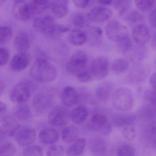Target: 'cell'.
Listing matches in <instances>:
<instances>
[{"label":"cell","instance_id":"obj_1","mask_svg":"<svg viewBox=\"0 0 156 156\" xmlns=\"http://www.w3.org/2000/svg\"><path fill=\"white\" fill-rule=\"evenodd\" d=\"M32 77L38 82L48 83L55 80L57 71L54 66L45 59H37L30 70Z\"/></svg>","mask_w":156,"mask_h":156},{"label":"cell","instance_id":"obj_2","mask_svg":"<svg viewBox=\"0 0 156 156\" xmlns=\"http://www.w3.org/2000/svg\"><path fill=\"white\" fill-rule=\"evenodd\" d=\"M33 26L39 32L49 37H58L67 30L65 25L56 24L54 19L50 15L36 18Z\"/></svg>","mask_w":156,"mask_h":156},{"label":"cell","instance_id":"obj_3","mask_svg":"<svg viewBox=\"0 0 156 156\" xmlns=\"http://www.w3.org/2000/svg\"><path fill=\"white\" fill-rule=\"evenodd\" d=\"M88 59L87 55L83 51H77L69 58L66 69L70 74L77 76L88 70Z\"/></svg>","mask_w":156,"mask_h":156},{"label":"cell","instance_id":"obj_4","mask_svg":"<svg viewBox=\"0 0 156 156\" xmlns=\"http://www.w3.org/2000/svg\"><path fill=\"white\" fill-rule=\"evenodd\" d=\"M35 89V85L31 81H23L12 89L10 93V98L12 102L23 104L29 99Z\"/></svg>","mask_w":156,"mask_h":156},{"label":"cell","instance_id":"obj_5","mask_svg":"<svg viewBox=\"0 0 156 156\" xmlns=\"http://www.w3.org/2000/svg\"><path fill=\"white\" fill-rule=\"evenodd\" d=\"M112 100L113 106L119 111H127L133 106V95L127 88L117 89L113 93Z\"/></svg>","mask_w":156,"mask_h":156},{"label":"cell","instance_id":"obj_6","mask_svg":"<svg viewBox=\"0 0 156 156\" xmlns=\"http://www.w3.org/2000/svg\"><path fill=\"white\" fill-rule=\"evenodd\" d=\"M109 64L108 58L105 56H99L93 60L88 69L93 79L105 78L108 73Z\"/></svg>","mask_w":156,"mask_h":156},{"label":"cell","instance_id":"obj_7","mask_svg":"<svg viewBox=\"0 0 156 156\" xmlns=\"http://www.w3.org/2000/svg\"><path fill=\"white\" fill-rule=\"evenodd\" d=\"M105 33L107 38L113 42H117L128 36V30L124 24L118 21H110L105 27Z\"/></svg>","mask_w":156,"mask_h":156},{"label":"cell","instance_id":"obj_8","mask_svg":"<svg viewBox=\"0 0 156 156\" xmlns=\"http://www.w3.org/2000/svg\"><path fill=\"white\" fill-rule=\"evenodd\" d=\"M90 126L92 129L102 136L109 135L112 130L111 123L104 114L94 115L90 119Z\"/></svg>","mask_w":156,"mask_h":156},{"label":"cell","instance_id":"obj_9","mask_svg":"<svg viewBox=\"0 0 156 156\" xmlns=\"http://www.w3.org/2000/svg\"><path fill=\"white\" fill-rule=\"evenodd\" d=\"M148 73V70L145 66L139 63L136 64L128 73L126 80L130 84H140L146 80Z\"/></svg>","mask_w":156,"mask_h":156},{"label":"cell","instance_id":"obj_10","mask_svg":"<svg viewBox=\"0 0 156 156\" xmlns=\"http://www.w3.org/2000/svg\"><path fill=\"white\" fill-rule=\"evenodd\" d=\"M12 13L14 17L21 21H27L34 16L30 3L23 1H14Z\"/></svg>","mask_w":156,"mask_h":156},{"label":"cell","instance_id":"obj_11","mask_svg":"<svg viewBox=\"0 0 156 156\" xmlns=\"http://www.w3.org/2000/svg\"><path fill=\"white\" fill-rule=\"evenodd\" d=\"M48 120L51 125L54 126H64L68 121V112L62 107H56L49 113Z\"/></svg>","mask_w":156,"mask_h":156},{"label":"cell","instance_id":"obj_12","mask_svg":"<svg viewBox=\"0 0 156 156\" xmlns=\"http://www.w3.org/2000/svg\"><path fill=\"white\" fill-rule=\"evenodd\" d=\"M20 124L15 119L10 116L0 119V135L11 136L17 132Z\"/></svg>","mask_w":156,"mask_h":156},{"label":"cell","instance_id":"obj_13","mask_svg":"<svg viewBox=\"0 0 156 156\" xmlns=\"http://www.w3.org/2000/svg\"><path fill=\"white\" fill-rule=\"evenodd\" d=\"M51 98L44 94H38L34 96L32 100V105L34 110L40 113L47 112L52 105Z\"/></svg>","mask_w":156,"mask_h":156},{"label":"cell","instance_id":"obj_14","mask_svg":"<svg viewBox=\"0 0 156 156\" xmlns=\"http://www.w3.org/2000/svg\"><path fill=\"white\" fill-rule=\"evenodd\" d=\"M132 34L133 40L138 45L144 46L149 40L150 31L147 25L141 23L135 26Z\"/></svg>","mask_w":156,"mask_h":156},{"label":"cell","instance_id":"obj_15","mask_svg":"<svg viewBox=\"0 0 156 156\" xmlns=\"http://www.w3.org/2000/svg\"><path fill=\"white\" fill-rule=\"evenodd\" d=\"M112 15L110 9L104 7L93 8L87 13L89 20L95 23H102L108 20Z\"/></svg>","mask_w":156,"mask_h":156},{"label":"cell","instance_id":"obj_16","mask_svg":"<svg viewBox=\"0 0 156 156\" xmlns=\"http://www.w3.org/2000/svg\"><path fill=\"white\" fill-rule=\"evenodd\" d=\"M30 60V56L27 52H19L12 58L11 67L15 72H20L28 67Z\"/></svg>","mask_w":156,"mask_h":156},{"label":"cell","instance_id":"obj_17","mask_svg":"<svg viewBox=\"0 0 156 156\" xmlns=\"http://www.w3.org/2000/svg\"><path fill=\"white\" fill-rule=\"evenodd\" d=\"M61 98L63 105L67 107H70L79 102V93L74 87L67 86L62 91Z\"/></svg>","mask_w":156,"mask_h":156},{"label":"cell","instance_id":"obj_18","mask_svg":"<svg viewBox=\"0 0 156 156\" xmlns=\"http://www.w3.org/2000/svg\"><path fill=\"white\" fill-rule=\"evenodd\" d=\"M36 137L35 130L27 128L18 131L15 136V140L18 144L22 146H28L33 143Z\"/></svg>","mask_w":156,"mask_h":156},{"label":"cell","instance_id":"obj_19","mask_svg":"<svg viewBox=\"0 0 156 156\" xmlns=\"http://www.w3.org/2000/svg\"><path fill=\"white\" fill-rule=\"evenodd\" d=\"M114 88L111 82H105L100 84L96 90V97L98 101L105 103L108 101Z\"/></svg>","mask_w":156,"mask_h":156},{"label":"cell","instance_id":"obj_20","mask_svg":"<svg viewBox=\"0 0 156 156\" xmlns=\"http://www.w3.org/2000/svg\"><path fill=\"white\" fill-rule=\"evenodd\" d=\"M53 14L58 18L64 17L68 12L69 2L66 0H56L51 2Z\"/></svg>","mask_w":156,"mask_h":156},{"label":"cell","instance_id":"obj_21","mask_svg":"<svg viewBox=\"0 0 156 156\" xmlns=\"http://www.w3.org/2000/svg\"><path fill=\"white\" fill-rule=\"evenodd\" d=\"M89 147L91 152L96 155H101L106 152L107 144L105 139L100 137H94L89 141Z\"/></svg>","mask_w":156,"mask_h":156},{"label":"cell","instance_id":"obj_22","mask_svg":"<svg viewBox=\"0 0 156 156\" xmlns=\"http://www.w3.org/2000/svg\"><path fill=\"white\" fill-rule=\"evenodd\" d=\"M14 45L19 52H26L30 47V42L25 32L21 31L17 34L14 41Z\"/></svg>","mask_w":156,"mask_h":156},{"label":"cell","instance_id":"obj_23","mask_svg":"<svg viewBox=\"0 0 156 156\" xmlns=\"http://www.w3.org/2000/svg\"><path fill=\"white\" fill-rule=\"evenodd\" d=\"M68 39L70 42L73 45L81 46L87 42V34L86 32L82 30L74 29L70 31Z\"/></svg>","mask_w":156,"mask_h":156},{"label":"cell","instance_id":"obj_24","mask_svg":"<svg viewBox=\"0 0 156 156\" xmlns=\"http://www.w3.org/2000/svg\"><path fill=\"white\" fill-rule=\"evenodd\" d=\"M39 137L41 142L46 144H54L57 142L59 138L58 132L51 128L42 129L40 132Z\"/></svg>","mask_w":156,"mask_h":156},{"label":"cell","instance_id":"obj_25","mask_svg":"<svg viewBox=\"0 0 156 156\" xmlns=\"http://www.w3.org/2000/svg\"><path fill=\"white\" fill-rule=\"evenodd\" d=\"M14 115L16 118L22 122H26L30 121L32 118L30 109L28 105L20 104L14 108Z\"/></svg>","mask_w":156,"mask_h":156},{"label":"cell","instance_id":"obj_26","mask_svg":"<svg viewBox=\"0 0 156 156\" xmlns=\"http://www.w3.org/2000/svg\"><path fill=\"white\" fill-rule=\"evenodd\" d=\"M89 111L84 106H78L73 109L71 117L72 121L76 124L84 123L88 117Z\"/></svg>","mask_w":156,"mask_h":156},{"label":"cell","instance_id":"obj_27","mask_svg":"<svg viewBox=\"0 0 156 156\" xmlns=\"http://www.w3.org/2000/svg\"><path fill=\"white\" fill-rule=\"evenodd\" d=\"M85 139L79 138L71 145L66 151L67 156H79L83 153L86 146Z\"/></svg>","mask_w":156,"mask_h":156},{"label":"cell","instance_id":"obj_28","mask_svg":"<svg viewBox=\"0 0 156 156\" xmlns=\"http://www.w3.org/2000/svg\"><path fill=\"white\" fill-rule=\"evenodd\" d=\"M79 130L74 126H69L64 129L62 132V138L67 143L74 142L79 138Z\"/></svg>","mask_w":156,"mask_h":156},{"label":"cell","instance_id":"obj_29","mask_svg":"<svg viewBox=\"0 0 156 156\" xmlns=\"http://www.w3.org/2000/svg\"><path fill=\"white\" fill-rule=\"evenodd\" d=\"M87 34V41L92 45H97L100 43L103 36V32L100 27H94L91 28L86 33Z\"/></svg>","mask_w":156,"mask_h":156},{"label":"cell","instance_id":"obj_30","mask_svg":"<svg viewBox=\"0 0 156 156\" xmlns=\"http://www.w3.org/2000/svg\"><path fill=\"white\" fill-rule=\"evenodd\" d=\"M129 66V62L127 60L123 58H119L114 61L111 68L114 74L120 75L126 73Z\"/></svg>","mask_w":156,"mask_h":156},{"label":"cell","instance_id":"obj_31","mask_svg":"<svg viewBox=\"0 0 156 156\" xmlns=\"http://www.w3.org/2000/svg\"><path fill=\"white\" fill-rule=\"evenodd\" d=\"M31 10L33 15L40 14L51 7V2L44 0L33 1L30 3Z\"/></svg>","mask_w":156,"mask_h":156},{"label":"cell","instance_id":"obj_32","mask_svg":"<svg viewBox=\"0 0 156 156\" xmlns=\"http://www.w3.org/2000/svg\"><path fill=\"white\" fill-rule=\"evenodd\" d=\"M122 18L128 23L131 24H137V25L140 24L139 23L144 20L143 15L138 11L134 9L129 10Z\"/></svg>","mask_w":156,"mask_h":156},{"label":"cell","instance_id":"obj_33","mask_svg":"<svg viewBox=\"0 0 156 156\" xmlns=\"http://www.w3.org/2000/svg\"><path fill=\"white\" fill-rule=\"evenodd\" d=\"M16 147L9 141H0V156H13L16 153Z\"/></svg>","mask_w":156,"mask_h":156},{"label":"cell","instance_id":"obj_34","mask_svg":"<svg viewBox=\"0 0 156 156\" xmlns=\"http://www.w3.org/2000/svg\"><path fill=\"white\" fill-rule=\"evenodd\" d=\"M117 47L120 52L125 54L129 53L133 50L132 41L129 36H127L117 42Z\"/></svg>","mask_w":156,"mask_h":156},{"label":"cell","instance_id":"obj_35","mask_svg":"<svg viewBox=\"0 0 156 156\" xmlns=\"http://www.w3.org/2000/svg\"><path fill=\"white\" fill-rule=\"evenodd\" d=\"M132 4V1L119 0L113 2L112 5L117 11L120 16L122 17L130 10Z\"/></svg>","mask_w":156,"mask_h":156},{"label":"cell","instance_id":"obj_36","mask_svg":"<svg viewBox=\"0 0 156 156\" xmlns=\"http://www.w3.org/2000/svg\"><path fill=\"white\" fill-rule=\"evenodd\" d=\"M136 121V117L132 115H125L119 116L115 119V124L119 127H124L133 125Z\"/></svg>","mask_w":156,"mask_h":156},{"label":"cell","instance_id":"obj_37","mask_svg":"<svg viewBox=\"0 0 156 156\" xmlns=\"http://www.w3.org/2000/svg\"><path fill=\"white\" fill-rule=\"evenodd\" d=\"M72 22L73 24L78 28H84L89 24V20L87 16L82 12L76 13L73 16Z\"/></svg>","mask_w":156,"mask_h":156},{"label":"cell","instance_id":"obj_38","mask_svg":"<svg viewBox=\"0 0 156 156\" xmlns=\"http://www.w3.org/2000/svg\"><path fill=\"white\" fill-rule=\"evenodd\" d=\"M117 156H136V151L131 145L122 144L118 148Z\"/></svg>","mask_w":156,"mask_h":156},{"label":"cell","instance_id":"obj_39","mask_svg":"<svg viewBox=\"0 0 156 156\" xmlns=\"http://www.w3.org/2000/svg\"><path fill=\"white\" fill-rule=\"evenodd\" d=\"M44 151L39 145H32L26 147L23 150L24 156H43Z\"/></svg>","mask_w":156,"mask_h":156},{"label":"cell","instance_id":"obj_40","mask_svg":"<svg viewBox=\"0 0 156 156\" xmlns=\"http://www.w3.org/2000/svg\"><path fill=\"white\" fill-rule=\"evenodd\" d=\"M135 4L139 9L142 11L147 12L154 9L155 1H135Z\"/></svg>","mask_w":156,"mask_h":156},{"label":"cell","instance_id":"obj_41","mask_svg":"<svg viewBox=\"0 0 156 156\" xmlns=\"http://www.w3.org/2000/svg\"><path fill=\"white\" fill-rule=\"evenodd\" d=\"M12 35L11 29L8 26L0 27V43L8 42L11 39Z\"/></svg>","mask_w":156,"mask_h":156},{"label":"cell","instance_id":"obj_42","mask_svg":"<svg viewBox=\"0 0 156 156\" xmlns=\"http://www.w3.org/2000/svg\"><path fill=\"white\" fill-rule=\"evenodd\" d=\"M122 134L126 139L129 140H133L136 136V129L134 125L126 126L123 127Z\"/></svg>","mask_w":156,"mask_h":156},{"label":"cell","instance_id":"obj_43","mask_svg":"<svg viewBox=\"0 0 156 156\" xmlns=\"http://www.w3.org/2000/svg\"><path fill=\"white\" fill-rule=\"evenodd\" d=\"M65 150L62 146L60 145H54L48 149L46 155L47 156H63Z\"/></svg>","mask_w":156,"mask_h":156},{"label":"cell","instance_id":"obj_44","mask_svg":"<svg viewBox=\"0 0 156 156\" xmlns=\"http://www.w3.org/2000/svg\"><path fill=\"white\" fill-rule=\"evenodd\" d=\"M10 57V54L7 49L0 47V66L5 65L8 62Z\"/></svg>","mask_w":156,"mask_h":156},{"label":"cell","instance_id":"obj_45","mask_svg":"<svg viewBox=\"0 0 156 156\" xmlns=\"http://www.w3.org/2000/svg\"><path fill=\"white\" fill-rule=\"evenodd\" d=\"M145 98L146 101L149 103L152 106H155V92L154 90H148L145 94Z\"/></svg>","mask_w":156,"mask_h":156},{"label":"cell","instance_id":"obj_46","mask_svg":"<svg viewBox=\"0 0 156 156\" xmlns=\"http://www.w3.org/2000/svg\"><path fill=\"white\" fill-rule=\"evenodd\" d=\"M79 82L82 83H87L90 82L93 80L92 76L89 73V70L85 72L76 76Z\"/></svg>","mask_w":156,"mask_h":156},{"label":"cell","instance_id":"obj_47","mask_svg":"<svg viewBox=\"0 0 156 156\" xmlns=\"http://www.w3.org/2000/svg\"><path fill=\"white\" fill-rule=\"evenodd\" d=\"M144 46H140L138 45V47L134 51V54L136 59L138 61H141L145 57L146 55V50L144 49Z\"/></svg>","mask_w":156,"mask_h":156},{"label":"cell","instance_id":"obj_48","mask_svg":"<svg viewBox=\"0 0 156 156\" xmlns=\"http://www.w3.org/2000/svg\"><path fill=\"white\" fill-rule=\"evenodd\" d=\"M93 1L88 0H75L73 1L74 5L79 9H84L89 7L92 4Z\"/></svg>","mask_w":156,"mask_h":156},{"label":"cell","instance_id":"obj_49","mask_svg":"<svg viewBox=\"0 0 156 156\" xmlns=\"http://www.w3.org/2000/svg\"><path fill=\"white\" fill-rule=\"evenodd\" d=\"M155 16H156V9L154 8L153 10L151 11V12L150 13L149 16V20L151 26L153 27H155L156 24V20H155Z\"/></svg>","mask_w":156,"mask_h":156},{"label":"cell","instance_id":"obj_50","mask_svg":"<svg viewBox=\"0 0 156 156\" xmlns=\"http://www.w3.org/2000/svg\"><path fill=\"white\" fill-rule=\"evenodd\" d=\"M156 73H154L151 75L150 78L149 82L151 87L155 90L156 87Z\"/></svg>","mask_w":156,"mask_h":156},{"label":"cell","instance_id":"obj_51","mask_svg":"<svg viewBox=\"0 0 156 156\" xmlns=\"http://www.w3.org/2000/svg\"><path fill=\"white\" fill-rule=\"evenodd\" d=\"M98 2L103 6H109L113 4V1H105V0L99 1Z\"/></svg>","mask_w":156,"mask_h":156},{"label":"cell","instance_id":"obj_52","mask_svg":"<svg viewBox=\"0 0 156 156\" xmlns=\"http://www.w3.org/2000/svg\"><path fill=\"white\" fill-rule=\"evenodd\" d=\"M7 109L6 105L0 100V114L5 112Z\"/></svg>","mask_w":156,"mask_h":156},{"label":"cell","instance_id":"obj_53","mask_svg":"<svg viewBox=\"0 0 156 156\" xmlns=\"http://www.w3.org/2000/svg\"><path fill=\"white\" fill-rule=\"evenodd\" d=\"M151 133L153 135H155V134H156V125H155V121L151 124Z\"/></svg>","mask_w":156,"mask_h":156},{"label":"cell","instance_id":"obj_54","mask_svg":"<svg viewBox=\"0 0 156 156\" xmlns=\"http://www.w3.org/2000/svg\"><path fill=\"white\" fill-rule=\"evenodd\" d=\"M4 89V84L2 81L0 80V95L3 93Z\"/></svg>","mask_w":156,"mask_h":156},{"label":"cell","instance_id":"obj_55","mask_svg":"<svg viewBox=\"0 0 156 156\" xmlns=\"http://www.w3.org/2000/svg\"><path fill=\"white\" fill-rule=\"evenodd\" d=\"M4 2H5V1H0V6Z\"/></svg>","mask_w":156,"mask_h":156}]
</instances>
